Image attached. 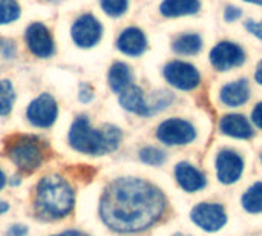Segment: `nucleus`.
I'll return each mask as SVG.
<instances>
[{
  "label": "nucleus",
  "instance_id": "f257e3e1",
  "mask_svg": "<svg viewBox=\"0 0 262 236\" xmlns=\"http://www.w3.org/2000/svg\"><path fill=\"white\" fill-rule=\"evenodd\" d=\"M166 197L141 178H117L100 198V218L117 233H140L155 226L166 212Z\"/></svg>",
  "mask_w": 262,
  "mask_h": 236
},
{
  "label": "nucleus",
  "instance_id": "f03ea898",
  "mask_svg": "<svg viewBox=\"0 0 262 236\" xmlns=\"http://www.w3.org/2000/svg\"><path fill=\"white\" fill-rule=\"evenodd\" d=\"M68 140L69 146L80 154L103 157L118 149L123 140V132L114 124H104L100 129H95L88 117L80 115L72 121Z\"/></svg>",
  "mask_w": 262,
  "mask_h": 236
},
{
  "label": "nucleus",
  "instance_id": "7ed1b4c3",
  "mask_svg": "<svg viewBox=\"0 0 262 236\" xmlns=\"http://www.w3.org/2000/svg\"><path fill=\"white\" fill-rule=\"evenodd\" d=\"M75 192L68 180L60 175L43 177L34 190V209L40 218L63 220L74 210Z\"/></svg>",
  "mask_w": 262,
  "mask_h": 236
},
{
  "label": "nucleus",
  "instance_id": "20e7f679",
  "mask_svg": "<svg viewBox=\"0 0 262 236\" xmlns=\"http://www.w3.org/2000/svg\"><path fill=\"white\" fill-rule=\"evenodd\" d=\"M49 146L45 140L31 134L12 135L5 141V155L12 161V164L25 172L32 174L48 158Z\"/></svg>",
  "mask_w": 262,
  "mask_h": 236
},
{
  "label": "nucleus",
  "instance_id": "39448f33",
  "mask_svg": "<svg viewBox=\"0 0 262 236\" xmlns=\"http://www.w3.org/2000/svg\"><path fill=\"white\" fill-rule=\"evenodd\" d=\"M166 81L180 91H193L201 83V74L192 63L183 60H172L163 68Z\"/></svg>",
  "mask_w": 262,
  "mask_h": 236
},
{
  "label": "nucleus",
  "instance_id": "423d86ee",
  "mask_svg": "<svg viewBox=\"0 0 262 236\" xmlns=\"http://www.w3.org/2000/svg\"><path fill=\"white\" fill-rule=\"evenodd\" d=\"M103 37V25L92 14L80 15L71 26V38L75 46L91 49L100 43Z\"/></svg>",
  "mask_w": 262,
  "mask_h": 236
},
{
  "label": "nucleus",
  "instance_id": "0eeeda50",
  "mask_svg": "<svg viewBox=\"0 0 262 236\" xmlns=\"http://www.w3.org/2000/svg\"><path fill=\"white\" fill-rule=\"evenodd\" d=\"M157 138L167 146H184L195 141L196 129L187 120L169 118L158 126Z\"/></svg>",
  "mask_w": 262,
  "mask_h": 236
},
{
  "label": "nucleus",
  "instance_id": "6e6552de",
  "mask_svg": "<svg viewBox=\"0 0 262 236\" xmlns=\"http://www.w3.org/2000/svg\"><path fill=\"white\" fill-rule=\"evenodd\" d=\"M57 117H58L57 101L48 92H43L37 98H34L26 109V118L34 127L48 129L55 123Z\"/></svg>",
  "mask_w": 262,
  "mask_h": 236
},
{
  "label": "nucleus",
  "instance_id": "1a4fd4ad",
  "mask_svg": "<svg viewBox=\"0 0 262 236\" xmlns=\"http://www.w3.org/2000/svg\"><path fill=\"white\" fill-rule=\"evenodd\" d=\"M246 57L247 55L243 46L229 40H224L215 45L209 54L210 65L220 72H226V71H230L233 68L244 65Z\"/></svg>",
  "mask_w": 262,
  "mask_h": 236
},
{
  "label": "nucleus",
  "instance_id": "9d476101",
  "mask_svg": "<svg viewBox=\"0 0 262 236\" xmlns=\"http://www.w3.org/2000/svg\"><path fill=\"white\" fill-rule=\"evenodd\" d=\"M25 43L29 52L38 58H51L55 54V43L49 28L40 22L31 23L25 31Z\"/></svg>",
  "mask_w": 262,
  "mask_h": 236
},
{
  "label": "nucleus",
  "instance_id": "9b49d317",
  "mask_svg": "<svg viewBox=\"0 0 262 236\" xmlns=\"http://www.w3.org/2000/svg\"><path fill=\"white\" fill-rule=\"evenodd\" d=\"M192 221L206 232H218L227 224V215L221 204L201 203L190 213Z\"/></svg>",
  "mask_w": 262,
  "mask_h": 236
},
{
  "label": "nucleus",
  "instance_id": "f8f14e48",
  "mask_svg": "<svg viewBox=\"0 0 262 236\" xmlns=\"http://www.w3.org/2000/svg\"><path fill=\"white\" fill-rule=\"evenodd\" d=\"M216 177L223 184L236 183L244 172V160L239 154L230 149H223L216 155Z\"/></svg>",
  "mask_w": 262,
  "mask_h": 236
},
{
  "label": "nucleus",
  "instance_id": "ddd939ff",
  "mask_svg": "<svg viewBox=\"0 0 262 236\" xmlns=\"http://www.w3.org/2000/svg\"><path fill=\"white\" fill-rule=\"evenodd\" d=\"M117 49L127 57H140L147 51V38L140 28L129 26L120 32Z\"/></svg>",
  "mask_w": 262,
  "mask_h": 236
},
{
  "label": "nucleus",
  "instance_id": "4468645a",
  "mask_svg": "<svg viewBox=\"0 0 262 236\" xmlns=\"http://www.w3.org/2000/svg\"><path fill=\"white\" fill-rule=\"evenodd\" d=\"M175 178H177V183L180 184V187L190 194L204 189L207 184L206 175L201 170H198L195 166H192L190 163H186V161L178 163L175 166Z\"/></svg>",
  "mask_w": 262,
  "mask_h": 236
},
{
  "label": "nucleus",
  "instance_id": "2eb2a0df",
  "mask_svg": "<svg viewBox=\"0 0 262 236\" xmlns=\"http://www.w3.org/2000/svg\"><path fill=\"white\" fill-rule=\"evenodd\" d=\"M250 98V86L246 78L227 83L220 91V100L229 108H239Z\"/></svg>",
  "mask_w": 262,
  "mask_h": 236
},
{
  "label": "nucleus",
  "instance_id": "dca6fc26",
  "mask_svg": "<svg viewBox=\"0 0 262 236\" xmlns=\"http://www.w3.org/2000/svg\"><path fill=\"white\" fill-rule=\"evenodd\" d=\"M220 131L232 138L249 140L253 137V127L250 121L239 114H229L220 120Z\"/></svg>",
  "mask_w": 262,
  "mask_h": 236
},
{
  "label": "nucleus",
  "instance_id": "f3484780",
  "mask_svg": "<svg viewBox=\"0 0 262 236\" xmlns=\"http://www.w3.org/2000/svg\"><path fill=\"white\" fill-rule=\"evenodd\" d=\"M118 95H120L118 101L123 109H126L132 114L141 115V117H149L147 115V101H146L144 92L140 86L130 84Z\"/></svg>",
  "mask_w": 262,
  "mask_h": 236
},
{
  "label": "nucleus",
  "instance_id": "a211bd4d",
  "mask_svg": "<svg viewBox=\"0 0 262 236\" xmlns=\"http://www.w3.org/2000/svg\"><path fill=\"white\" fill-rule=\"evenodd\" d=\"M134 74L129 65L123 61H114L107 71V84L115 92L120 94L132 84Z\"/></svg>",
  "mask_w": 262,
  "mask_h": 236
},
{
  "label": "nucleus",
  "instance_id": "6ab92c4d",
  "mask_svg": "<svg viewBox=\"0 0 262 236\" xmlns=\"http://www.w3.org/2000/svg\"><path fill=\"white\" fill-rule=\"evenodd\" d=\"M201 2L200 0H163L160 5L161 15L167 18L183 17V15H193L200 12Z\"/></svg>",
  "mask_w": 262,
  "mask_h": 236
},
{
  "label": "nucleus",
  "instance_id": "aec40b11",
  "mask_svg": "<svg viewBox=\"0 0 262 236\" xmlns=\"http://www.w3.org/2000/svg\"><path fill=\"white\" fill-rule=\"evenodd\" d=\"M172 49L180 55H196L203 49V38L195 32L181 34L172 41Z\"/></svg>",
  "mask_w": 262,
  "mask_h": 236
},
{
  "label": "nucleus",
  "instance_id": "412c9836",
  "mask_svg": "<svg viewBox=\"0 0 262 236\" xmlns=\"http://www.w3.org/2000/svg\"><path fill=\"white\" fill-rule=\"evenodd\" d=\"M175 97L172 92L169 91H157L150 95L147 101V115H155L161 111H164L166 108H169L172 103H173Z\"/></svg>",
  "mask_w": 262,
  "mask_h": 236
},
{
  "label": "nucleus",
  "instance_id": "4be33fe9",
  "mask_svg": "<svg viewBox=\"0 0 262 236\" xmlns=\"http://www.w3.org/2000/svg\"><path fill=\"white\" fill-rule=\"evenodd\" d=\"M243 207L249 213H262V183L253 184L243 197Z\"/></svg>",
  "mask_w": 262,
  "mask_h": 236
},
{
  "label": "nucleus",
  "instance_id": "5701e85b",
  "mask_svg": "<svg viewBox=\"0 0 262 236\" xmlns=\"http://www.w3.org/2000/svg\"><path fill=\"white\" fill-rule=\"evenodd\" d=\"M15 101V89L9 80H0V117L11 114Z\"/></svg>",
  "mask_w": 262,
  "mask_h": 236
},
{
  "label": "nucleus",
  "instance_id": "b1692460",
  "mask_svg": "<svg viewBox=\"0 0 262 236\" xmlns=\"http://www.w3.org/2000/svg\"><path fill=\"white\" fill-rule=\"evenodd\" d=\"M21 8L17 0H0V25H9L20 18Z\"/></svg>",
  "mask_w": 262,
  "mask_h": 236
},
{
  "label": "nucleus",
  "instance_id": "393cba45",
  "mask_svg": "<svg viewBox=\"0 0 262 236\" xmlns=\"http://www.w3.org/2000/svg\"><path fill=\"white\" fill-rule=\"evenodd\" d=\"M103 12L112 18H118L127 12L129 0H100Z\"/></svg>",
  "mask_w": 262,
  "mask_h": 236
},
{
  "label": "nucleus",
  "instance_id": "a878e982",
  "mask_svg": "<svg viewBox=\"0 0 262 236\" xmlns=\"http://www.w3.org/2000/svg\"><path fill=\"white\" fill-rule=\"evenodd\" d=\"M140 160L149 166H161L166 163V154L158 147L147 146L140 151Z\"/></svg>",
  "mask_w": 262,
  "mask_h": 236
},
{
  "label": "nucleus",
  "instance_id": "bb28decb",
  "mask_svg": "<svg viewBox=\"0 0 262 236\" xmlns=\"http://www.w3.org/2000/svg\"><path fill=\"white\" fill-rule=\"evenodd\" d=\"M0 52L5 58H14L17 55V46L12 40L2 38L0 40Z\"/></svg>",
  "mask_w": 262,
  "mask_h": 236
},
{
  "label": "nucleus",
  "instance_id": "cd10ccee",
  "mask_svg": "<svg viewBox=\"0 0 262 236\" xmlns=\"http://www.w3.org/2000/svg\"><path fill=\"white\" fill-rule=\"evenodd\" d=\"M241 15H243L241 8H238V6H235V5H227L226 9H224V20H226V22L233 23V22H236Z\"/></svg>",
  "mask_w": 262,
  "mask_h": 236
},
{
  "label": "nucleus",
  "instance_id": "c85d7f7f",
  "mask_svg": "<svg viewBox=\"0 0 262 236\" xmlns=\"http://www.w3.org/2000/svg\"><path fill=\"white\" fill-rule=\"evenodd\" d=\"M78 98L81 103H91L94 100V89L91 84L88 83H81L80 84V91H78Z\"/></svg>",
  "mask_w": 262,
  "mask_h": 236
},
{
  "label": "nucleus",
  "instance_id": "c756f323",
  "mask_svg": "<svg viewBox=\"0 0 262 236\" xmlns=\"http://www.w3.org/2000/svg\"><path fill=\"white\" fill-rule=\"evenodd\" d=\"M244 26H246V29L250 32V34H253L256 38H259L262 40V20L261 22H255V20H247L246 23H244Z\"/></svg>",
  "mask_w": 262,
  "mask_h": 236
},
{
  "label": "nucleus",
  "instance_id": "7c9ffc66",
  "mask_svg": "<svg viewBox=\"0 0 262 236\" xmlns=\"http://www.w3.org/2000/svg\"><path fill=\"white\" fill-rule=\"evenodd\" d=\"M5 236H28V227L23 224H14L6 230Z\"/></svg>",
  "mask_w": 262,
  "mask_h": 236
},
{
  "label": "nucleus",
  "instance_id": "2f4dec72",
  "mask_svg": "<svg viewBox=\"0 0 262 236\" xmlns=\"http://www.w3.org/2000/svg\"><path fill=\"white\" fill-rule=\"evenodd\" d=\"M252 121L255 123L256 127L262 129V101L255 106V109L252 112Z\"/></svg>",
  "mask_w": 262,
  "mask_h": 236
},
{
  "label": "nucleus",
  "instance_id": "473e14b6",
  "mask_svg": "<svg viewBox=\"0 0 262 236\" xmlns=\"http://www.w3.org/2000/svg\"><path fill=\"white\" fill-rule=\"evenodd\" d=\"M52 236H89L84 232H80V230H64L58 235H52Z\"/></svg>",
  "mask_w": 262,
  "mask_h": 236
},
{
  "label": "nucleus",
  "instance_id": "72a5a7b5",
  "mask_svg": "<svg viewBox=\"0 0 262 236\" xmlns=\"http://www.w3.org/2000/svg\"><path fill=\"white\" fill-rule=\"evenodd\" d=\"M255 81L258 83V84H261L262 86V60L258 63V66H256V72H255Z\"/></svg>",
  "mask_w": 262,
  "mask_h": 236
},
{
  "label": "nucleus",
  "instance_id": "f704fd0d",
  "mask_svg": "<svg viewBox=\"0 0 262 236\" xmlns=\"http://www.w3.org/2000/svg\"><path fill=\"white\" fill-rule=\"evenodd\" d=\"M9 210V204L6 203V201H3V200H0V215H3V213H6Z\"/></svg>",
  "mask_w": 262,
  "mask_h": 236
},
{
  "label": "nucleus",
  "instance_id": "c9c22d12",
  "mask_svg": "<svg viewBox=\"0 0 262 236\" xmlns=\"http://www.w3.org/2000/svg\"><path fill=\"white\" fill-rule=\"evenodd\" d=\"M5 184H6V177H5V174L0 170V190L5 187Z\"/></svg>",
  "mask_w": 262,
  "mask_h": 236
},
{
  "label": "nucleus",
  "instance_id": "e433bc0d",
  "mask_svg": "<svg viewBox=\"0 0 262 236\" xmlns=\"http://www.w3.org/2000/svg\"><path fill=\"white\" fill-rule=\"evenodd\" d=\"M244 2H247V3H253V5H259V6H262V0H244Z\"/></svg>",
  "mask_w": 262,
  "mask_h": 236
},
{
  "label": "nucleus",
  "instance_id": "4c0bfd02",
  "mask_svg": "<svg viewBox=\"0 0 262 236\" xmlns=\"http://www.w3.org/2000/svg\"><path fill=\"white\" fill-rule=\"evenodd\" d=\"M175 236H186V235H181V233H178V235H175Z\"/></svg>",
  "mask_w": 262,
  "mask_h": 236
},
{
  "label": "nucleus",
  "instance_id": "58836bf2",
  "mask_svg": "<svg viewBox=\"0 0 262 236\" xmlns=\"http://www.w3.org/2000/svg\"><path fill=\"white\" fill-rule=\"evenodd\" d=\"M261 161H262V155H261Z\"/></svg>",
  "mask_w": 262,
  "mask_h": 236
},
{
  "label": "nucleus",
  "instance_id": "ea45409f",
  "mask_svg": "<svg viewBox=\"0 0 262 236\" xmlns=\"http://www.w3.org/2000/svg\"><path fill=\"white\" fill-rule=\"evenodd\" d=\"M0 40H2V38H0Z\"/></svg>",
  "mask_w": 262,
  "mask_h": 236
}]
</instances>
